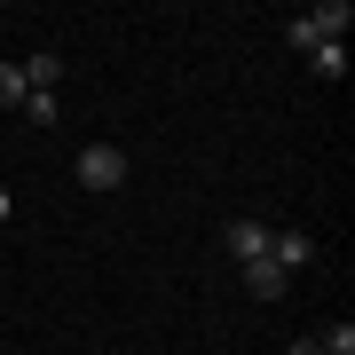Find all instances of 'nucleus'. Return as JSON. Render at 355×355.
Returning <instances> with one entry per match:
<instances>
[{
  "instance_id": "nucleus-8",
  "label": "nucleus",
  "mask_w": 355,
  "mask_h": 355,
  "mask_svg": "<svg viewBox=\"0 0 355 355\" xmlns=\"http://www.w3.org/2000/svg\"><path fill=\"white\" fill-rule=\"evenodd\" d=\"M16 111H24L32 127H55V119H64V103H55V95H24V103H16Z\"/></svg>"
},
{
  "instance_id": "nucleus-3",
  "label": "nucleus",
  "mask_w": 355,
  "mask_h": 355,
  "mask_svg": "<svg viewBox=\"0 0 355 355\" xmlns=\"http://www.w3.org/2000/svg\"><path fill=\"white\" fill-rule=\"evenodd\" d=\"M268 261L292 277V268H308V261H316V237H308V229H268Z\"/></svg>"
},
{
  "instance_id": "nucleus-10",
  "label": "nucleus",
  "mask_w": 355,
  "mask_h": 355,
  "mask_svg": "<svg viewBox=\"0 0 355 355\" xmlns=\"http://www.w3.org/2000/svg\"><path fill=\"white\" fill-rule=\"evenodd\" d=\"M16 103H24V71L0 64V111H16Z\"/></svg>"
},
{
  "instance_id": "nucleus-9",
  "label": "nucleus",
  "mask_w": 355,
  "mask_h": 355,
  "mask_svg": "<svg viewBox=\"0 0 355 355\" xmlns=\"http://www.w3.org/2000/svg\"><path fill=\"white\" fill-rule=\"evenodd\" d=\"M316 347H324V355H355V324H331V331H316Z\"/></svg>"
},
{
  "instance_id": "nucleus-11",
  "label": "nucleus",
  "mask_w": 355,
  "mask_h": 355,
  "mask_svg": "<svg viewBox=\"0 0 355 355\" xmlns=\"http://www.w3.org/2000/svg\"><path fill=\"white\" fill-rule=\"evenodd\" d=\"M8 214H16V198H8V190H0V229H8Z\"/></svg>"
},
{
  "instance_id": "nucleus-1",
  "label": "nucleus",
  "mask_w": 355,
  "mask_h": 355,
  "mask_svg": "<svg viewBox=\"0 0 355 355\" xmlns=\"http://www.w3.org/2000/svg\"><path fill=\"white\" fill-rule=\"evenodd\" d=\"M347 24H355V8H347V0H324V8L292 16L284 40H292V48H324V40H347Z\"/></svg>"
},
{
  "instance_id": "nucleus-6",
  "label": "nucleus",
  "mask_w": 355,
  "mask_h": 355,
  "mask_svg": "<svg viewBox=\"0 0 355 355\" xmlns=\"http://www.w3.org/2000/svg\"><path fill=\"white\" fill-rule=\"evenodd\" d=\"M284 284H292V277H284L268 253H261V261H245V292H253V300H284Z\"/></svg>"
},
{
  "instance_id": "nucleus-2",
  "label": "nucleus",
  "mask_w": 355,
  "mask_h": 355,
  "mask_svg": "<svg viewBox=\"0 0 355 355\" xmlns=\"http://www.w3.org/2000/svg\"><path fill=\"white\" fill-rule=\"evenodd\" d=\"M119 182H127V150L87 142V150H79V190H119Z\"/></svg>"
},
{
  "instance_id": "nucleus-4",
  "label": "nucleus",
  "mask_w": 355,
  "mask_h": 355,
  "mask_svg": "<svg viewBox=\"0 0 355 355\" xmlns=\"http://www.w3.org/2000/svg\"><path fill=\"white\" fill-rule=\"evenodd\" d=\"M221 245H229V261H237V268H245V261H261V253H268V221H229V229H221Z\"/></svg>"
},
{
  "instance_id": "nucleus-12",
  "label": "nucleus",
  "mask_w": 355,
  "mask_h": 355,
  "mask_svg": "<svg viewBox=\"0 0 355 355\" xmlns=\"http://www.w3.org/2000/svg\"><path fill=\"white\" fill-rule=\"evenodd\" d=\"M292 355H324V347H316V340H292Z\"/></svg>"
},
{
  "instance_id": "nucleus-7",
  "label": "nucleus",
  "mask_w": 355,
  "mask_h": 355,
  "mask_svg": "<svg viewBox=\"0 0 355 355\" xmlns=\"http://www.w3.org/2000/svg\"><path fill=\"white\" fill-rule=\"evenodd\" d=\"M308 71H316V79H347V40H324V48H308Z\"/></svg>"
},
{
  "instance_id": "nucleus-5",
  "label": "nucleus",
  "mask_w": 355,
  "mask_h": 355,
  "mask_svg": "<svg viewBox=\"0 0 355 355\" xmlns=\"http://www.w3.org/2000/svg\"><path fill=\"white\" fill-rule=\"evenodd\" d=\"M16 71H24V95H55V79H64V55H55V48H40V55H24Z\"/></svg>"
}]
</instances>
